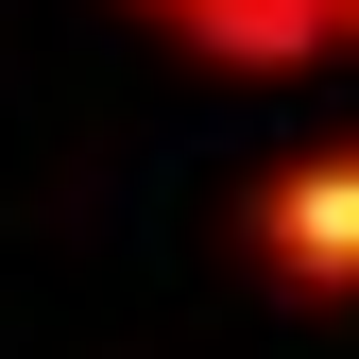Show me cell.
I'll list each match as a JSON object with an SVG mask.
<instances>
[{
  "label": "cell",
  "instance_id": "cell-3",
  "mask_svg": "<svg viewBox=\"0 0 359 359\" xmlns=\"http://www.w3.org/2000/svg\"><path fill=\"white\" fill-rule=\"evenodd\" d=\"M325 18H342V34H359V0H325Z\"/></svg>",
  "mask_w": 359,
  "mask_h": 359
},
{
  "label": "cell",
  "instance_id": "cell-1",
  "mask_svg": "<svg viewBox=\"0 0 359 359\" xmlns=\"http://www.w3.org/2000/svg\"><path fill=\"white\" fill-rule=\"evenodd\" d=\"M240 257L274 291H359V137L257 171V189H240Z\"/></svg>",
  "mask_w": 359,
  "mask_h": 359
},
{
  "label": "cell",
  "instance_id": "cell-2",
  "mask_svg": "<svg viewBox=\"0 0 359 359\" xmlns=\"http://www.w3.org/2000/svg\"><path fill=\"white\" fill-rule=\"evenodd\" d=\"M137 18L189 34V52H222V69H325V52H342L325 0H137Z\"/></svg>",
  "mask_w": 359,
  "mask_h": 359
}]
</instances>
